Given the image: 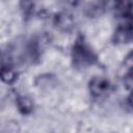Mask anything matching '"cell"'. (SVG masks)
Segmentation results:
<instances>
[{
	"label": "cell",
	"instance_id": "8",
	"mask_svg": "<svg viewBox=\"0 0 133 133\" xmlns=\"http://www.w3.org/2000/svg\"><path fill=\"white\" fill-rule=\"evenodd\" d=\"M129 103H130V105L133 107V91H132V94H131L130 97H129Z\"/></svg>",
	"mask_w": 133,
	"mask_h": 133
},
{
	"label": "cell",
	"instance_id": "2",
	"mask_svg": "<svg viewBox=\"0 0 133 133\" xmlns=\"http://www.w3.org/2000/svg\"><path fill=\"white\" fill-rule=\"evenodd\" d=\"M109 82L103 78H95L90 81L89 88L94 96H101L108 90Z\"/></svg>",
	"mask_w": 133,
	"mask_h": 133
},
{
	"label": "cell",
	"instance_id": "7",
	"mask_svg": "<svg viewBox=\"0 0 133 133\" xmlns=\"http://www.w3.org/2000/svg\"><path fill=\"white\" fill-rule=\"evenodd\" d=\"M124 69L127 72H133V51L130 52L124 61Z\"/></svg>",
	"mask_w": 133,
	"mask_h": 133
},
{
	"label": "cell",
	"instance_id": "5",
	"mask_svg": "<svg viewBox=\"0 0 133 133\" xmlns=\"http://www.w3.org/2000/svg\"><path fill=\"white\" fill-rule=\"evenodd\" d=\"M1 79L5 83H11L17 79V74L11 69L3 66L1 71Z\"/></svg>",
	"mask_w": 133,
	"mask_h": 133
},
{
	"label": "cell",
	"instance_id": "3",
	"mask_svg": "<svg viewBox=\"0 0 133 133\" xmlns=\"http://www.w3.org/2000/svg\"><path fill=\"white\" fill-rule=\"evenodd\" d=\"M133 38V27L126 24L117 29L115 32V41L117 43H128Z\"/></svg>",
	"mask_w": 133,
	"mask_h": 133
},
{
	"label": "cell",
	"instance_id": "4",
	"mask_svg": "<svg viewBox=\"0 0 133 133\" xmlns=\"http://www.w3.org/2000/svg\"><path fill=\"white\" fill-rule=\"evenodd\" d=\"M17 104H18V107H19L20 111H22L23 113H29L33 108L32 100L29 97H26V96L19 97L18 100H17Z\"/></svg>",
	"mask_w": 133,
	"mask_h": 133
},
{
	"label": "cell",
	"instance_id": "6",
	"mask_svg": "<svg viewBox=\"0 0 133 133\" xmlns=\"http://www.w3.org/2000/svg\"><path fill=\"white\" fill-rule=\"evenodd\" d=\"M57 24L60 28H63V29H69L72 27V19L70 18V16H66V15H60L58 18H57Z\"/></svg>",
	"mask_w": 133,
	"mask_h": 133
},
{
	"label": "cell",
	"instance_id": "1",
	"mask_svg": "<svg viewBox=\"0 0 133 133\" xmlns=\"http://www.w3.org/2000/svg\"><path fill=\"white\" fill-rule=\"evenodd\" d=\"M73 57L75 63L79 66H86L90 64L95 59L91 51H89V49L86 48L83 44H77L75 46Z\"/></svg>",
	"mask_w": 133,
	"mask_h": 133
}]
</instances>
